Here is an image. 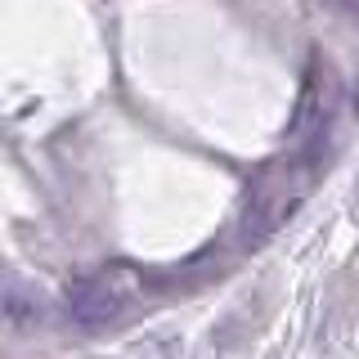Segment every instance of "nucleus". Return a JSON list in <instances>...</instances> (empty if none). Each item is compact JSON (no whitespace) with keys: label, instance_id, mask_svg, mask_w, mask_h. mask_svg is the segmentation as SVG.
<instances>
[{"label":"nucleus","instance_id":"1","mask_svg":"<svg viewBox=\"0 0 359 359\" xmlns=\"http://www.w3.org/2000/svg\"><path fill=\"white\" fill-rule=\"evenodd\" d=\"M67 314L76 328H104L121 314V292L108 278H76L67 287Z\"/></svg>","mask_w":359,"mask_h":359},{"label":"nucleus","instance_id":"2","mask_svg":"<svg viewBox=\"0 0 359 359\" xmlns=\"http://www.w3.org/2000/svg\"><path fill=\"white\" fill-rule=\"evenodd\" d=\"M0 319H5L9 328H22V332L45 328V323H50V301H45L41 287H32V283H22L18 274H5V269H0Z\"/></svg>","mask_w":359,"mask_h":359}]
</instances>
